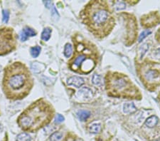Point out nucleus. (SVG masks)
I'll return each instance as SVG.
<instances>
[{"label": "nucleus", "instance_id": "nucleus-15", "mask_svg": "<svg viewBox=\"0 0 160 141\" xmlns=\"http://www.w3.org/2000/svg\"><path fill=\"white\" fill-rule=\"evenodd\" d=\"M51 32H52V29H51V28H49V27H46V28H45L41 34L42 40L45 41V42L49 40L50 37H51Z\"/></svg>", "mask_w": 160, "mask_h": 141}, {"label": "nucleus", "instance_id": "nucleus-16", "mask_svg": "<svg viewBox=\"0 0 160 141\" xmlns=\"http://www.w3.org/2000/svg\"><path fill=\"white\" fill-rule=\"evenodd\" d=\"M31 136L26 133H20L16 137V141H31Z\"/></svg>", "mask_w": 160, "mask_h": 141}, {"label": "nucleus", "instance_id": "nucleus-2", "mask_svg": "<svg viewBox=\"0 0 160 141\" xmlns=\"http://www.w3.org/2000/svg\"><path fill=\"white\" fill-rule=\"evenodd\" d=\"M80 16L89 31L100 39L108 36L115 27V19L105 1H90Z\"/></svg>", "mask_w": 160, "mask_h": 141}, {"label": "nucleus", "instance_id": "nucleus-26", "mask_svg": "<svg viewBox=\"0 0 160 141\" xmlns=\"http://www.w3.org/2000/svg\"><path fill=\"white\" fill-rule=\"evenodd\" d=\"M64 117L61 114H57L56 117V123H61L64 121Z\"/></svg>", "mask_w": 160, "mask_h": 141}, {"label": "nucleus", "instance_id": "nucleus-28", "mask_svg": "<svg viewBox=\"0 0 160 141\" xmlns=\"http://www.w3.org/2000/svg\"><path fill=\"white\" fill-rule=\"evenodd\" d=\"M43 3H44L45 5H46V7H47V8H50V7H51V5H52V2H51V1H44Z\"/></svg>", "mask_w": 160, "mask_h": 141}, {"label": "nucleus", "instance_id": "nucleus-9", "mask_svg": "<svg viewBox=\"0 0 160 141\" xmlns=\"http://www.w3.org/2000/svg\"><path fill=\"white\" fill-rule=\"evenodd\" d=\"M67 83L70 86H74L76 88H80L85 83V81L81 77L72 76L68 79Z\"/></svg>", "mask_w": 160, "mask_h": 141}, {"label": "nucleus", "instance_id": "nucleus-18", "mask_svg": "<svg viewBox=\"0 0 160 141\" xmlns=\"http://www.w3.org/2000/svg\"><path fill=\"white\" fill-rule=\"evenodd\" d=\"M64 55L66 58H69L73 53V47L71 44H66L64 48Z\"/></svg>", "mask_w": 160, "mask_h": 141}, {"label": "nucleus", "instance_id": "nucleus-29", "mask_svg": "<svg viewBox=\"0 0 160 141\" xmlns=\"http://www.w3.org/2000/svg\"><path fill=\"white\" fill-rule=\"evenodd\" d=\"M73 141H83L81 139H79V138H78V139H75V140H73Z\"/></svg>", "mask_w": 160, "mask_h": 141}, {"label": "nucleus", "instance_id": "nucleus-20", "mask_svg": "<svg viewBox=\"0 0 160 141\" xmlns=\"http://www.w3.org/2000/svg\"><path fill=\"white\" fill-rule=\"evenodd\" d=\"M41 50V48L40 46H34L31 48L30 53H31V56H32L34 58H37V57H39V54H40Z\"/></svg>", "mask_w": 160, "mask_h": 141}, {"label": "nucleus", "instance_id": "nucleus-3", "mask_svg": "<svg viewBox=\"0 0 160 141\" xmlns=\"http://www.w3.org/2000/svg\"><path fill=\"white\" fill-rule=\"evenodd\" d=\"M53 107L43 99L33 103L17 119L19 126L27 132H35L49 124L54 117Z\"/></svg>", "mask_w": 160, "mask_h": 141}, {"label": "nucleus", "instance_id": "nucleus-10", "mask_svg": "<svg viewBox=\"0 0 160 141\" xmlns=\"http://www.w3.org/2000/svg\"><path fill=\"white\" fill-rule=\"evenodd\" d=\"M36 34H37V33L33 29L30 28V27H26L21 32L20 39L22 42H25V41L27 40L28 37L36 36Z\"/></svg>", "mask_w": 160, "mask_h": 141}, {"label": "nucleus", "instance_id": "nucleus-8", "mask_svg": "<svg viewBox=\"0 0 160 141\" xmlns=\"http://www.w3.org/2000/svg\"><path fill=\"white\" fill-rule=\"evenodd\" d=\"M93 96L92 91L87 87H84L78 91L76 94V98H79L81 101H87Z\"/></svg>", "mask_w": 160, "mask_h": 141}, {"label": "nucleus", "instance_id": "nucleus-27", "mask_svg": "<svg viewBox=\"0 0 160 141\" xmlns=\"http://www.w3.org/2000/svg\"><path fill=\"white\" fill-rule=\"evenodd\" d=\"M125 8V4L123 2H118L116 5V9L117 10H123V9Z\"/></svg>", "mask_w": 160, "mask_h": 141}, {"label": "nucleus", "instance_id": "nucleus-12", "mask_svg": "<svg viewBox=\"0 0 160 141\" xmlns=\"http://www.w3.org/2000/svg\"><path fill=\"white\" fill-rule=\"evenodd\" d=\"M158 121H159V119L156 116H152L148 118L147 121H145V125L148 128H154L158 123Z\"/></svg>", "mask_w": 160, "mask_h": 141}, {"label": "nucleus", "instance_id": "nucleus-1", "mask_svg": "<svg viewBox=\"0 0 160 141\" xmlns=\"http://www.w3.org/2000/svg\"><path fill=\"white\" fill-rule=\"evenodd\" d=\"M34 85L28 68L21 62H14L4 69L3 91L8 99L16 101L24 98Z\"/></svg>", "mask_w": 160, "mask_h": 141}, {"label": "nucleus", "instance_id": "nucleus-11", "mask_svg": "<svg viewBox=\"0 0 160 141\" xmlns=\"http://www.w3.org/2000/svg\"><path fill=\"white\" fill-rule=\"evenodd\" d=\"M31 69L34 71V73L36 74H39L44 71L46 69V66L41 63H39V62H34L31 64Z\"/></svg>", "mask_w": 160, "mask_h": 141}, {"label": "nucleus", "instance_id": "nucleus-24", "mask_svg": "<svg viewBox=\"0 0 160 141\" xmlns=\"http://www.w3.org/2000/svg\"><path fill=\"white\" fill-rule=\"evenodd\" d=\"M2 14H3V18H2L3 22H4V23H7L9 21V12L8 10H3Z\"/></svg>", "mask_w": 160, "mask_h": 141}, {"label": "nucleus", "instance_id": "nucleus-19", "mask_svg": "<svg viewBox=\"0 0 160 141\" xmlns=\"http://www.w3.org/2000/svg\"><path fill=\"white\" fill-rule=\"evenodd\" d=\"M63 138V134L60 132H56L53 133L50 137V140L51 141H61Z\"/></svg>", "mask_w": 160, "mask_h": 141}, {"label": "nucleus", "instance_id": "nucleus-5", "mask_svg": "<svg viewBox=\"0 0 160 141\" xmlns=\"http://www.w3.org/2000/svg\"><path fill=\"white\" fill-rule=\"evenodd\" d=\"M17 36L13 29L4 27L0 29V56L12 52L16 46Z\"/></svg>", "mask_w": 160, "mask_h": 141}, {"label": "nucleus", "instance_id": "nucleus-17", "mask_svg": "<svg viewBox=\"0 0 160 141\" xmlns=\"http://www.w3.org/2000/svg\"><path fill=\"white\" fill-rule=\"evenodd\" d=\"M100 130L101 126L100 124L94 123L89 127V131H90V133H93V134H97V133L100 132Z\"/></svg>", "mask_w": 160, "mask_h": 141}, {"label": "nucleus", "instance_id": "nucleus-6", "mask_svg": "<svg viewBox=\"0 0 160 141\" xmlns=\"http://www.w3.org/2000/svg\"><path fill=\"white\" fill-rule=\"evenodd\" d=\"M159 66L154 63H147L142 67V79L147 83V86H155L157 83H160V70Z\"/></svg>", "mask_w": 160, "mask_h": 141}, {"label": "nucleus", "instance_id": "nucleus-22", "mask_svg": "<svg viewBox=\"0 0 160 141\" xmlns=\"http://www.w3.org/2000/svg\"><path fill=\"white\" fill-rule=\"evenodd\" d=\"M92 82H93V84L97 85V86L100 85L101 83H102V79H101L100 76L98 75V74H95V75L93 76Z\"/></svg>", "mask_w": 160, "mask_h": 141}, {"label": "nucleus", "instance_id": "nucleus-7", "mask_svg": "<svg viewBox=\"0 0 160 141\" xmlns=\"http://www.w3.org/2000/svg\"><path fill=\"white\" fill-rule=\"evenodd\" d=\"M75 46H75V49H76L75 52L76 53L73 56V58L69 62V67L72 71L79 72L81 65L89 58H87V55L85 53L86 48L83 44L78 43Z\"/></svg>", "mask_w": 160, "mask_h": 141}, {"label": "nucleus", "instance_id": "nucleus-25", "mask_svg": "<svg viewBox=\"0 0 160 141\" xmlns=\"http://www.w3.org/2000/svg\"><path fill=\"white\" fill-rule=\"evenodd\" d=\"M51 16H52L54 20H58V18H59V14H58V12H57L56 9L54 6H53L52 10H51Z\"/></svg>", "mask_w": 160, "mask_h": 141}, {"label": "nucleus", "instance_id": "nucleus-14", "mask_svg": "<svg viewBox=\"0 0 160 141\" xmlns=\"http://www.w3.org/2000/svg\"><path fill=\"white\" fill-rule=\"evenodd\" d=\"M77 115H78V117L81 120V121H85L90 116V113L87 110H80L77 113Z\"/></svg>", "mask_w": 160, "mask_h": 141}, {"label": "nucleus", "instance_id": "nucleus-21", "mask_svg": "<svg viewBox=\"0 0 160 141\" xmlns=\"http://www.w3.org/2000/svg\"><path fill=\"white\" fill-rule=\"evenodd\" d=\"M148 49H149V45L147 44H143L142 46L140 47V50H139V52L140 53V59L142 58L143 56L145 54V53L147 52Z\"/></svg>", "mask_w": 160, "mask_h": 141}, {"label": "nucleus", "instance_id": "nucleus-4", "mask_svg": "<svg viewBox=\"0 0 160 141\" xmlns=\"http://www.w3.org/2000/svg\"><path fill=\"white\" fill-rule=\"evenodd\" d=\"M106 89L110 95L127 98H137L140 91L125 75L113 73L106 76Z\"/></svg>", "mask_w": 160, "mask_h": 141}, {"label": "nucleus", "instance_id": "nucleus-23", "mask_svg": "<svg viewBox=\"0 0 160 141\" xmlns=\"http://www.w3.org/2000/svg\"><path fill=\"white\" fill-rule=\"evenodd\" d=\"M150 34L151 31H149V30H146V31H144L143 32H142V34L140 35V37H139V42H142V40H144Z\"/></svg>", "mask_w": 160, "mask_h": 141}, {"label": "nucleus", "instance_id": "nucleus-13", "mask_svg": "<svg viewBox=\"0 0 160 141\" xmlns=\"http://www.w3.org/2000/svg\"><path fill=\"white\" fill-rule=\"evenodd\" d=\"M137 110L135 106L132 103H127L123 105V112L125 113H132Z\"/></svg>", "mask_w": 160, "mask_h": 141}]
</instances>
